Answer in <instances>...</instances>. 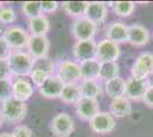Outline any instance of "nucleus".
I'll return each instance as SVG.
<instances>
[{"label": "nucleus", "mask_w": 153, "mask_h": 137, "mask_svg": "<svg viewBox=\"0 0 153 137\" xmlns=\"http://www.w3.org/2000/svg\"><path fill=\"white\" fill-rule=\"evenodd\" d=\"M12 76L17 78L30 76L33 69L34 59L27 52L23 50H12L9 57L7 59Z\"/></svg>", "instance_id": "nucleus-1"}, {"label": "nucleus", "mask_w": 153, "mask_h": 137, "mask_svg": "<svg viewBox=\"0 0 153 137\" xmlns=\"http://www.w3.org/2000/svg\"><path fill=\"white\" fill-rule=\"evenodd\" d=\"M0 111L5 122L9 124H16L25 119L27 113V105L25 102L17 101L12 96L5 102H2Z\"/></svg>", "instance_id": "nucleus-2"}, {"label": "nucleus", "mask_w": 153, "mask_h": 137, "mask_svg": "<svg viewBox=\"0 0 153 137\" xmlns=\"http://www.w3.org/2000/svg\"><path fill=\"white\" fill-rule=\"evenodd\" d=\"M2 37L13 50H21L27 46L30 34L22 26L12 25L5 30Z\"/></svg>", "instance_id": "nucleus-3"}, {"label": "nucleus", "mask_w": 153, "mask_h": 137, "mask_svg": "<svg viewBox=\"0 0 153 137\" xmlns=\"http://www.w3.org/2000/svg\"><path fill=\"white\" fill-rule=\"evenodd\" d=\"M51 130L56 137H70L74 131V120L69 113L61 112L51 121Z\"/></svg>", "instance_id": "nucleus-4"}, {"label": "nucleus", "mask_w": 153, "mask_h": 137, "mask_svg": "<svg viewBox=\"0 0 153 137\" xmlns=\"http://www.w3.org/2000/svg\"><path fill=\"white\" fill-rule=\"evenodd\" d=\"M71 32L76 39V41L93 40L97 32V24L88 20L86 16L79 17L73 22Z\"/></svg>", "instance_id": "nucleus-5"}, {"label": "nucleus", "mask_w": 153, "mask_h": 137, "mask_svg": "<svg viewBox=\"0 0 153 137\" xmlns=\"http://www.w3.org/2000/svg\"><path fill=\"white\" fill-rule=\"evenodd\" d=\"M120 54L121 50L118 44L108 39H103L96 46L95 59L100 63L117 62V59L120 57Z\"/></svg>", "instance_id": "nucleus-6"}, {"label": "nucleus", "mask_w": 153, "mask_h": 137, "mask_svg": "<svg viewBox=\"0 0 153 137\" xmlns=\"http://www.w3.org/2000/svg\"><path fill=\"white\" fill-rule=\"evenodd\" d=\"M89 127L91 131L96 134L105 135L114 130L117 127V121L115 118L110 112L100 111L89 121Z\"/></svg>", "instance_id": "nucleus-7"}, {"label": "nucleus", "mask_w": 153, "mask_h": 137, "mask_svg": "<svg viewBox=\"0 0 153 137\" xmlns=\"http://www.w3.org/2000/svg\"><path fill=\"white\" fill-rule=\"evenodd\" d=\"M59 80L64 85H72V84H78L81 81V76H80V66L78 63L73 61H63L59 63L56 72Z\"/></svg>", "instance_id": "nucleus-8"}, {"label": "nucleus", "mask_w": 153, "mask_h": 137, "mask_svg": "<svg viewBox=\"0 0 153 137\" xmlns=\"http://www.w3.org/2000/svg\"><path fill=\"white\" fill-rule=\"evenodd\" d=\"M26 49L33 59L48 57V53L51 49V41L47 38V36H32L30 34Z\"/></svg>", "instance_id": "nucleus-9"}, {"label": "nucleus", "mask_w": 153, "mask_h": 137, "mask_svg": "<svg viewBox=\"0 0 153 137\" xmlns=\"http://www.w3.org/2000/svg\"><path fill=\"white\" fill-rule=\"evenodd\" d=\"M153 71V54L150 52L142 53L136 59L130 70L131 77L138 79H147Z\"/></svg>", "instance_id": "nucleus-10"}, {"label": "nucleus", "mask_w": 153, "mask_h": 137, "mask_svg": "<svg viewBox=\"0 0 153 137\" xmlns=\"http://www.w3.org/2000/svg\"><path fill=\"white\" fill-rule=\"evenodd\" d=\"M149 85H147L146 79H138L130 77L126 80L125 85V96L129 101L140 102L143 101V97L146 93Z\"/></svg>", "instance_id": "nucleus-11"}, {"label": "nucleus", "mask_w": 153, "mask_h": 137, "mask_svg": "<svg viewBox=\"0 0 153 137\" xmlns=\"http://www.w3.org/2000/svg\"><path fill=\"white\" fill-rule=\"evenodd\" d=\"M100 112V104L96 98L82 97L76 102V116L83 121L89 122L93 118Z\"/></svg>", "instance_id": "nucleus-12"}, {"label": "nucleus", "mask_w": 153, "mask_h": 137, "mask_svg": "<svg viewBox=\"0 0 153 137\" xmlns=\"http://www.w3.org/2000/svg\"><path fill=\"white\" fill-rule=\"evenodd\" d=\"M96 46H97V44L94 39L76 41L72 48L73 57L78 59L79 62H85L88 59H95Z\"/></svg>", "instance_id": "nucleus-13"}, {"label": "nucleus", "mask_w": 153, "mask_h": 137, "mask_svg": "<svg viewBox=\"0 0 153 137\" xmlns=\"http://www.w3.org/2000/svg\"><path fill=\"white\" fill-rule=\"evenodd\" d=\"M64 88V84L59 80L56 74H53L42 84V86L39 88V91L41 96L49 99H56L59 98L62 90Z\"/></svg>", "instance_id": "nucleus-14"}, {"label": "nucleus", "mask_w": 153, "mask_h": 137, "mask_svg": "<svg viewBox=\"0 0 153 137\" xmlns=\"http://www.w3.org/2000/svg\"><path fill=\"white\" fill-rule=\"evenodd\" d=\"M128 34H129V26L120 21L111 23L105 30L106 39L111 40L118 45L122 42H128Z\"/></svg>", "instance_id": "nucleus-15"}, {"label": "nucleus", "mask_w": 153, "mask_h": 137, "mask_svg": "<svg viewBox=\"0 0 153 137\" xmlns=\"http://www.w3.org/2000/svg\"><path fill=\"white\" fill-rule=\"evenodd\" d=\"M150 32L144 25L140 23H135L129 26L128 42L134 47H143L146 46L150 41Z\"/></svg>", "instance_id": "nucleus-16"}, {"label": "nucleus", "mask_w": 153, "mask_h": 137, "mask_svg": "<svg viewBox=\"0 0 153 137\" xmlns=\"http://www.w3.org/2000/svg\"><path fill=\"white\" fill-rule=\"evenodd\" d=\"M33 95V87L24 78H16L12 82V96L17 101L26 102Z\"/></svg>", "instance_id": "nucleus-17"}, {"label": "nucleus", "mask_w": 153, "mask_h": 137, "mask_svg": "<svg viewBox=\"0 0 153 137\" xmlns=\"http://www.w3.org/2000/svg\"><path fill=\"white\" fill-rule=\"evenodd\" d=\"M108 7L104 2L100 1H91L88 4L87 10H86V17L94 22L95 24H101L104 23L106 17H108Z\"/></svg>", "instance_id": "nucleus-18"}, {"label": "nucleus", "mask_w": 153, "mask_h": 137, "mask_svg": "<svg viewBox=\"0 0 153 137\" xmlns=\"http://www.w3.org/2000/svg\"><path fill=\"white\" fill-rule=\"evenodd\" d=\"M131 103L126 96L113 98L110 104V113L114 118H126L131 113Z\"/></svg>", "instance_id": "nucleus-19"}, {"label": "nucleus", "mask_w": 153, "mask_h": 137, "mask_svg": "<svg viewBox=\"0 0 153 137\" xmlns=\"http://www.w3.org/2000/svg\"><path fill=\"white\" fill-rule=\"evenodd\" d=\"M79 66H80L81 81L97 80L98 79L101 63L97 59H88V61H85V62H80Z\"/></svg>", "instance_id": "nucleus-20"}, {"label": "nucleus", "mask_w": 153, "mask_h": 137, "mask_svg": "<svg viewBox=\"0 0 153 137\" xmlns=\"http://www.w3.org/2000/svg\"><path fill=\"white\" fill-rule=\"evenodd\" d=\"M29 30L32 36H47V33L51 29L49 20L46 15H41L36 19L27 20Z\"/></svg>", "instance_id": "nucleus-21"}, {"label": "nucleus", "mask_w": 153, "mask_h": 137, "mask_svg": "<svg viewBox=\"0 0 153 137\" xmlns=\"http://www.w3.org/2000/svg\"><path fill=\"white\" fill-rule=\"evenodd\" d=\"M88 4H89L88 1H65L62 4V7L69 16L74 17L76 20L86 15Z\"/></svg>", "instance_id": "nucleus-22"}, {"label": "nucleus", "mask_w": 153, "mask_h": 137, "mask_svg": "<svg viewBox=\"0 0 153 137\" xmlns=\"http://www.w3.org/2000/svg\"><path fill=\"white\" fill-rule=\"evenodd\" d=\"M125 85L126 81L120 77H115V78L108 80V82H105V93L108 97L112 99L120 96H125Z\"/></svg>", "instance_id": "nucleus-23"}, {"label": "nucleus", "mask_w": 153, "mask_h": 137, "mask_svg": "<svg viewBox=\"0 0 153 137\" xmlns=\"http://www.w3.org/2000/svg\"><path fill=\"white\" fill-rule=\"evenodd\" d=\"M80 93L82 97L97 98L101 96L103 93L102 86L97 80H87V81H80Z\"/></svg>", "instance_id": "nucleus-24"}, {"label": "nucleus", "mask_w": 153, "mask_h": 137, "mask_svg": "<svg viewBox=\"0 0 153 137\" xmlns=\"http://www.w3.org/2000/svg\"><path fill=\"white\" fill-rule=\"evenodd\" d=\"M81 98L80 87L78 84L72 85H64L62 94L59 96V99L65 104H76V102Z\"/></svg>", "instance_id": "nucleus-25"}, {"label": "nucleus", "mask_w": 153, "mask_h": 137, "mask_svg": "<svg viewBox=\"0 0 153 137\" xmlns=\"http://www.w3.org/2000/svg\"><path fill=\"white\" fill-rule=\"evenodd\" d=\"M119 77V64L117 62H106L101 63L100 66V74L98 79L104 82H108V80Z\"/></svg>", "instance_id": "nucleus-26"}, {"label": "nucleus", "mask_w": 153, "mask_h": 137, "mask_svg": "<svg viewBox=\"0 0 153 137\" xmlns=\"http://www.w3.org/2000/svg\"><path fill=\"white\" fill-rule=\"evenodd\" d=\"M22 12L24 16L27 17V20L39 17L42 14L41 10V1H25L22 5Z\"/></svg>", "instance_id": "nucleus-27"}, {"label": "nucleus", "mask_w": 153, "mask_h": 137, "mask_svg": "<svg viewBox=\"0 0 153 137\" xmlns=\"http://www.w3.org/2000/svg\"><path fill=\"white\" fill-rule=\"evenodd\" d=\"M112 9L117 16L128 17L135 10V2L133 1H117L112 4Z\"/></svg>", "instance_id": "nucleus-28"}, {"label": "nucleus", "mask_w": 153, "mask_h": 137, "mask_svg": "<svg viewBox=\"0 0 153 137\" xmlns=\"http://www.w3.org/2000/svg\"><path fill=\"white\" fill-rule=\"evenodd\" d=\"M33 69L42 70V71L47 72V73L51 74V76H53L54 72H55L54 62H53L49 57H44V59H34V62H33Z\"/></svg>", "instance_id": "nucleus-29"}, {"label": "nucleus", "mask_w": 153, "mask_h": 137, "mask_svg": "<svg viewBox=\"0 0 153 137\" xmlns=\"http://www.w3.org/2000/svg\"><path fill=\"white\" fill-rule=\"evenodd\" d=\"M49 77H51V74H48L47 72L42 71V70H39V69H32V72L31 74H30V78H31L32 82L37 87H39V88L42 86V84Z\"/></svg>", "instance_id": "nucleus-30"}, {"label": "nucleus", "mask_w": 153, "mask_h": 137, "mask_svg": "<svg viewBox=\"0 0 153 137\" xmlns=\"http://www.w3.org/2000/svg\"><path fill=\"white\" fill-rule=\"evenodd\" d=\"M16 21V14L12 7H4L0 13V23L1 24H10Z\"/></svg>", "instance_id": "nucleus-31"}, {"label": "nucleus", "mask_w": 153, "mask_h": 137, "mask_svg": "<svg viewBox=\"0 0 153 137\" xmlns=\"http://www.w3.org/2000/svg\"><path fill=\"white\" fill-rule=\"evenodd\" d=\"M12 97V81L10 79L0 80V102H5Z\"/></svg>", "instance_id": "nucleus-32"}, {"label": "nucleus", "mask_w": 153, "mask_h": 137, "mask_svg": "<svg viewBox=\"0 0 153 137\" xmlns=\"http://www.w3.org/2000/svg\"><path fill=\"white\" fill-rule=\"evenodd\" d=\"M14 137H33V131L25 124H19L13 131Z\"/></svg>", "instance_id": "nucleus-33"}, {"label": "nucleus", "mask_w": 153, "mask_h": 137, "mask_svg": "<svg viewBox=\"0 0 153 137\" xmlns=\"http://www.w3.org/2000/svg\"><path fill=\"white\" fill-rule=\"evenodd\" d=\"M12 48L7 44V41L2 36H0V59H7L9 57L10 53H12Z\"/></svg>", "instance_id": "nucleus-34"}, {"label": "nucleus", "mask_w": 153, "mask_h": 137, "mask_svg": "<svg viewBox=\"0 0 153 137\" xmlns=\"http://www.w3.org/2000/svg\"><path fill=\"white\" fill-rule=\"evenodd\" d=\"M58 4L57 1H41V10L42 14H51L56 12L58 9Z\"/></svg>", "instance_id": "nucleus-35"}, {"label": "nucleus", "mask_w": 153, "mask_h": 137, "mask_svg": "<svg viewBox=\"0 0 153 137\" xmlns=\"http://www.w3.org/2000/svg\"><path fill=\"white\" fill-rule=\"evenodd\" d=\"M12 72L7 59H0V80H7L10 78Z\"/></svg>", "instance_id": "nucleus-36"}, {"label": "nucleus", "mask_w": 153, "mask_h": 137, "mask_svg": "<svg viewBox=\"0 0 153 137\" xmlns=\"http://www.w3.org/2000/svg\"><path fill=\"white\" fill-rule=\"evenodd\" d=\"M143 102H144V104L146 105L147 107L153 109V87L147 88L146 93H145V95L143 97Z\"/></svg>", "instance_id": "nucleus-37"}, {"label": "nucleus", "mask_w": 153, "mask_h": 137, "mask_svg": "<svg viewBox=\"0 0 153 137\" xmlns=\"http://www.w3.org/2000/svg\"><path fill=\"white\" fill-rule=\"evenodd\" d=\"M146 81H147V85H149V87H153V71L151 72V74L147 77Z\"/></svg>", "instance_id": "nucleus-38"}, {"label": "nucleus", "mask_w": 153, "mask_h": 137, "mask_svg": "<svg viewBox=\"0 0 153 137\" xmlns=\"http://www.w3.org/2000/svg\"><path fill=\"white\" fill-rule=\"evenodd\" d=\"M0 137H14L13 133H1Z\"/></svg>", "instance_id": "nucleus-39"}, {"label": "nucleus", "mask_w": 153, "mask_h": 137, "mask_svg": "<svg viewBox=\"0 0 153 137\" xmlns=\"http://www.w3.org/2000/svg\"><path fill=\"white\" fill-rule=\"evenodd\" d=\"M4 122H5V120H4V117H2V114H1V111H0V128L2 127Z\"/></svg>", "instance_id": "nucleus-40"}, {"label": "nucleus", "mask_w": 153, "mask_h": 137, "mask_svg": "<svg viewBox=\"0 0 153 137\" xmlns=\"http://www.w3.org/2000/svg\"><path fill=\"white\" fill-rule=\"evenodd\" d=\"M4 9V2H1L0 1V13H1V10Z\"/></svg>", "instance_id": "nucleus-41"}]
</instances>
